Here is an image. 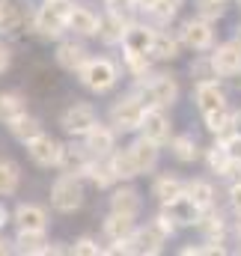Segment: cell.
Segmentation results:
<instances>
[{"mask_svg":"<svg viewBox=\"0 0 241 256\" xmlns=\"http://www.w3.org/2000/svg\"><path fill=\"white\" fill-rule=\"evenodd\" d=\"M104 232L110 242H128L134 236V218L131 214H120V212H110V218L104 220Z\"/></svg>","mask_w":241,"mask_h":256,"instance_id":"ffe728a7","label":"cell"},{"mask_svg":"<svg viewBox=\"0 0 241 256\" xmlns=\"http://www.w3.org/2000/svg\"><path fill=\"white\" fill-rule=\"evenodd\" d=\"M6 220H9V212H6V208H3V206H0V226H3V224H6Z\"/></svg>","mask_w":241,"mask_h":256,"instance_id":"f6af8a7d","label":"cell"},{"mask_svg":"<svg viewBox=\"0 0 241 256\" xmlns=\"http://www.w3.org/2000/svg\"><path fill=\"white\" fill-rule=\"evenodd\" d=\"M212 66H214V74H224V78L241 74V45L238 42L218 45L212 54Z\"/></svg>","mask_w":241,"mask_h":256,"instance_id":"ba28073f","label":"cell"},{"mask_svg":"<svg viewBox=\"0 0 241 256\" xmlns=\"http://www.w3.org/2000/svg\"><path fill=\"white\" fill-rule=\"evenodd\" d=\"M196 226L202 230V236L208 238V242H220L224 238V220H220V214H200V220H196Z\"/></svg>","mask_w":241,"mask_h":256,"instance_id":"e575fe53","label":"cell"},{"mask_svg":"<svg viewBox=\"0 0 241 256\" xmlns=\"http://www.w3.org/2000/svg\"><path fill=\"white\" fill-rule=\"evenodd\" d=\"M18 185H21V167L9 158H0V196L15 194Z\"/></svg>","mask_w":241,"mask_h":256,"instance_id":"484cf974","label":"cell"},{"mask_svg":"<svg viewBox=\"0 0 241 256\" xmlns=\"http://www.w3.org/2000/svg\"><path fill=\"white\" fill-rule=\"evenodd\" d=\"M236 42H238V45H241V24H238V27H236Z\"/></svg>","mask_w":241,"mask_h":256,"instance_id":"7dc6e473","label":"cell"},{"mask_svg":"<svg viewBox=\"0 0 241 256\" xmlns=\"http://www.w3.org/2000/svg\"><path fill=\"white\" fill-rule=\"evenodd\" d=\"M230 202H232V208L241 214V182L232 185V191H230Z\"/></svg>","mask_w":241,"mask_h":256,"instance_id":"7bdbcfd3","label":"cell"},{"mask_svg":"<svg viewBox=\"0 0 241 256\" xmlns=\"http://www.w3.org/2000/svg\"><path fill=\"white\" fill-rule=\"evenodd\" d=\"M194 102H196V108L202 114H212V110L226 108V96H224V90L214 80H200L196 84V92H194Z\"/></svg>","mask_w":241,"mask_h":256,"instance_id":"7c38bea8","label":"cell"},{"mask_svg":"<svg viewBox=\"0 0 241 256\" xmlns=\"http://www.w3.org/2000/svg\"><path fill=\"white\" fill-rule=\"evenodd\" d=\"M212 39H214V33H212V24H208L206 18H190V21H184V27H182V42H184L188 48L206 51V48H212Z\"/></svg>","mask_w":241,"mask_h":256,"instance_id":"9c48e42d","label":"cell"},{"mask_svg":"<svg viewBox=\"0 0 241 256\" xmlns=\"http://www.w3.org/2000/svg\"><path fill=\"white\" fill-rule=\"evenodd\" d=\"M27 155L39 164V167H57L62 155V146L51 134H36L33 140H27Z\"/></svg>","mask_w":241,"mask_h":256,"instance_id":"8992f818","label":"cell"},{"mask_svg":"<svg viewBox=\"0 0 241 256\" xmlns=\"http://www.w3.org/2000/svg\"><path fill=\"white\" fill-rule=\"evenodd\" d=\"M72 0H45L36 12V30L42 36H60L68 27V15H72Z\"/></svg>","mask_w":241,"mask_h":256,"instance_id":"6da1fadb","label":"cell"},{"mask_svg":"<svg viewBox=\"0 0 241 256\" xmlns=\"http://www.w3.org/2000/svg\"><path fill=\"white\" fill-rule=\"evenodd\" d=\"M15 224L21 230H45L48 226V212L42 206H33V202H21L15 208Z\"/></svg>","mask_w":241,"mask_h":256,"instance_id":"2e32d148","label":"cell"},{"mask_svg":"<svg viewBox=\"0 0 241 256\" xmlns=\"http://www.w3.org/2000/svg\"><path fill=\"white\" fill-rule=\"evenodd\" d=\"M9 63H12V54H9V48H6V45L0 42V74H3L6 68H9Z\"/></svg>","mask_w":241,"mask_h":256,"instance_id":"ee69618b","label":"cell"},{"mask_svg":"<svg viewBox=\"0 0 241 256\" xmlns=\"http://www.w3.org/2000/svg\"><path fill=\"white\" fill-rule=\"evenodd\" d=\"M190 72H194V74H196L200 80H208V78L214 74V66H212V57H208V60H202V63H194V66H190Z\"/></svg>","mask_w":241,"mask_h":256,"instance_id":"b9f144b4","label":"cell"},{"mask_svg":"<svg viewBox=\"0 0 241 256\" xmlns=\"http://www.w3.org/2000/svg\"><path fill=\"white\" fill-rule=\"evenodd\" d=\"M86 155H90V152H86V146H84V149H66V146H62V155H60L62 173H72V176L86 173V170H90V164H92Z\"/></svg>","mask_w":241,"mask_h":256,"instance_id":"d4e9b609","label":"cell"},{"mask_svg":"<svg viewBox=\"0 0 241 256\" xmlns=\"http://www.w3.org/2000/svg\"><path fill=\"white\" fill-rule=\"evenodd\" d=\"M78 74H80V84H84L86 90H92V92H108V90H114L116 80H120L116 66L110 63V60H104V57L86 60Z\"/></svg>","mask_w":241,"mask_h":256,"instance_id":"7a4b0ae2","label":"cell"},{"mask_svg":"<svg viewBox=\"0 0 241 256\" xmlns=\"http://www.w3.org/2000/svg\"><path fill=\"white\" fill-rule=\"evenodd\" d=\"M206 126H208V131L212 134H218V137H230V134H236L238 131V120L226 110V108H220V110H212V114H206Z\"/></svg>","mask_w":241,"mask_h":256,"instance_id":"7402d4cb","label":"cell"},{"mask_svg":"<svg viewBox=\"0 0 241 256\" xmlns=\"http://www.w3.org/2000/svg\"><path fill=\"white\" fill-rule=\"evenodd\" d=\"M152 39H155V30H149V27H128L125 30V39H122V45H125V51H134V54H149L152 51Z\"/></svg>","mask_w":241,"mask_h":256,"instance_id":"ac0fdd59","label":"cell"},{"mask_svg":"<svg viewBox=\"0 0 241 256\" xmlns=\"http://www.w3.org/2000/svg\"><path fill=\"white\" fill-rule=\"evenodd\" d=\"M51 202H54L57 212H66V214L78 212L84 206V185L78 182V176H72V173L60 176L51 188Z\"/></svg>","mask_w":241,"mask_h":256,"instance_id":"3957f363","label":"cell"},{"mask_svg":"<svg viewBox=\"0 0 241 256\" xmlns=\"http://www.w3.org/2000/svg\"><path fill=\"white\" fill-rule=\"evenodd\" d=\"M224 146H226V152H230V158H232V161H241V131L230 134V137L224 140Z\"/></svg>","mask_w":241,"mask_h":256,"instance_id":"60d3db41","label":"cell"},{"mask_svg":"<svg viewBox=\"0 0 241 256\" xmlns=\"http://www.w3.org/2000/svg\"><path fill=\"white\" fill-rule=\"evenodd\" d=\"M90 179L98 185V188H108V185H114L120 176H116V170H114V161H98V164H90Z\"/></svg>","mask_w":241,"mask_h":256,"instance_id":"1f68e13d","label":"cell"},{"mask_svg":"<svg viewBox=\"0 0 241 256\" xmlns=\"http://www.w3.org/2000/svg\"><path fill=\"white\" fill-rule=\"evenodd\" d=\"M164 212L170 214L173 224H179V226H190V224L200 220V212H202V208H200L188 194H182V196H176L173 202H164Z\"/></svg>","mask_w":241,"mask_h":256,"instance_id":"8fae6325","label":"cell"},{"mask_svg":"<svg viewBox=\"0 0 241 256\" xmlns=\"http://www.w3.org/2000/svg\"><path fill=\"white\" fill-rule=\"evenodd\" d=\"M143 137L146 140H152V143H164V140H170V120L164 116V110L161 108H152V110H146V116H143Z\"/></svg>","mask_w":241,"mask_h":256,"instance_id":"4fadbf2b","label":"cell"},{"mask_svg":"<svg viewBox=\"0 0 241 256\" xmlns=\"http://www.w3.org/2000/svg\"><path fill=\"white\" fill-rule=\"evenodd\" d=\"M167 3H170V6H176V9L182 6V0H167Z\"/></svg>","mask_w":241,"mask_h":256,"instance_id":"c3c4849f","label":"cell"},{"mask_svg":"<svg viewBox=\"0 0 241 256\" xmlns=\"http://www.w3.org/2000/svg\"><path fill=\"white\" fill-rule=\"evenodd\" d=\"M9 126V134L12 137H18V140H33L36 134H42V126H39V120L36 116H30V114H21L18 120H12V122H6Z\"/></svg>","mask_w":241,"mask_h":256,"instance_id":"4316f807","label":"cell"},{"mask_svg":"<svg viewBox=\"0 0 241 256\" xmlns=\"http://www.w3.org/2000/svg\"><path fill=\"white\" fill-rule=\"evenodd\" d=\"M164 238H167V232L158 224L143 226V230H134V236L128 238V254H161Z\"/></svg>","mask_w":241,"mask_h":256,"instance_id":"52a82bcc","label":"cell"},{"mask_svg":"<svg viewBox=\"0 0 241 256\" xmlns=\"http://www.w3.org/2000/svg\"><path fill=\"white\" fill-rule=\"evenodd\" d=\"M143 116H146V108H143V102L134 98V96L120 98V102L110 108V122H114L116 131H134V128H140Z\"/></svg>","mask_w":241,"mask_h":256,"instance_id":"5b68a950","label":"cell"},{"mask_svg":"<svg viewBox=\"0 0 241 256\" xmlns=\"http://www.w3.org/2000/svg\"><path fill=\"white\" fill-rule=\"evenodd\" d=\"M72 254H80V256H98L102 254V248L92 242V238H78L74 242V248H72Z\"/></svg>","mask_w":241,"mask_h":256,"instance_id":"ab89813d","label":"cell"},{"mask_svg":"<svg viewBox=\"0 0 241 256\" xmlns=\"http://www.w3.org/2000/svg\"><path fill=\"white\" fill-rule=\"evenodd\" d=\"M84 143H86V152H90V155H98V158H104V155H110V152H114V143H116V137H114V128L98 126V122H96V126L84 134Z\"/></svg>","mask_w":241,"mask_h":256,"instance_id":"5bb4252c","label":"cell"},{"mask_svg":"<svg viewBox=\"0 0 241 256\" xmlns=\"http://www.w3.org/2000/svg\"><path fill=\"white\" fill-rule=\"evenodd\" d=\"M125 30H128V21L122 18L116 9H110L104 18H98V36L108 42V45H116L125 39Z\"/></svg>","mask_w":241,"mask_h":256,"instance_id":"9a60e30c","label":"cell"},{"mask_svg":"<svg viewBox=\"0 0 241 256\" xmlns=\"http://www.w3.org/2000/svg\"><path fill=\"white\" fill-rule=\"evenodd\" d=\"M230 164H232V158H230V152H226V146H224V143H220V146H214V149H208V167H212V173L226 176Z\"/></svg>","mask_w":241,"mask_h":256,"instance_id":"d590c367","label":"cell"},{"mask_svg":"<svg viewBox=\"0 0 241 256\" xmlns=\"http://www.w3.org/2000/svg\"><path fill=\"white\" fill-rule=\"evenodd\" d=\"M0 254H9V244H6L3 238H0Z\"/></svg>","mask_w":241,"mask_h":256,"instance_id":"bcb514c9","label":"cell"},{"mask_svg":"<svg viewBox=\"0 0 241 256\" xmlns=\"http://www.w3.org/2000/svg\"><path fill=\"white\" fill-rule=\"evenodd\" d=\"M184 194H188L200 208H208V206H212V200H214L212 185H208V182H200V179H196V182H188V185H184Z\"/></svg>","mask_w":241,"mask_h":256,"instance_id":"836d02e7","label":"cell"},{"mask_svg":"<svg viewBox=\"0 0 241 256\" xmlns=\"http://www.w3.org/2000/svg\"><path fill=\"white\" fill-rule=\"evenodd\" d=\"M226 9V0H196V15L212 21V18H220Z\"/></svg>","mask_w":241,"mask_h":256,"instance_id":"74e56055","label":"cell"},{"mask_svg":"<svg viewBox=\"0 0 241 256\" xmlns=\"http://www.w3.org/2000/svg\"><path fill=\"white\" fill-rule=\"evenodd\" d=\"M15 244H18L21 254H57L54 248H48L45 230H21Z\"/></svg>","mask_w":241,"mask_h":256,"instance_id":"d6986e66","label":"cell"},{"mask_svg":"<svg viewBox=\"0 0 241 256\" xmlns=\"http://www.w3.org/2000/svg\"><path fill=\"white\" fill-rule=\"evenodd\" d=\"M238 6H241V0H238Z\"/></svg>","mask_w":241,"mask_h":256,"instance_id":"f907efd6","label":"cell"},{"mask_svg":"<svg viewBox=\"0 0 241 256\" xmlns=\"http://www.w3.org/2000/svg\"><path fill=\"white\" fill-rule=\"evenodd\" d=\"M152 194H155L161 202H173L176 196H182V194H184V185H182L179 179H173V176H161V179L155 182Z\"/></svg>","mask_w":241,"mask_h":256,"instance_id":"4dcf8cb0","label":"cell"},{"mask_svg":"<svg viewBox=\"0 0 241 256\" xmlns=\"http://www.w3.org/2000/svg\"><path fill=\"white\" fill-rule=\"evenodd\" d=\"M68 27H72L78 36H96V33H98V18H96L90 9H84V6H74L72 15H68Z\"/></svg>","mask_w":241,"mask_h":256,"instance_id":"603a6c76","label":"cell"},{"mask_svg":"<svg viewBox=\"0 0 241 256\" xmlns=\"http://www.w3.org/2000/svg\"><path fill=\"white\" fill-rule=\"evenodd\" d=\"M131 155H134V161H137V170H140V173H149V170H155V164H158V143L140 137V140L131 146Z\"/></svg>","mask_w":241,"mask_h":256,"instance_id":"44dd1931","label":"cell"},{"mask_svg":"<svg viewBox=\"0 0 241 256\" xmlns=\"http://www.w3.org/2000/svg\"><path fill=\"white\" fill-rule=\"evenodd\" d=\"M110 161H114V170H116V176H120V179H134V176H140V170H137V161H134L131 149L116 152Z\"/></svg>","mask_w":241,"mask_h":256,"instance_id":"d6a6232c","label":"cell"},{"mask_svg":"<svg viewBox=\"0 0 241 256\" xmlns=\"http://www.w3.org/2000/svg\"><path fill=\"white\" fill-rule=\"evenodd\" d=\"M238 248H241V224H238Z\"/></svg>","mask_w":241,"mask_h":256,"instance_id":"681fc988","label":"cell"},{"mask_svg":"<svg viewBox=\"0 0 241 256\" xmlns=\"http://www.w3.org/2000/svg\"><path fill=\"white\" fill-rule=\"evenodd\" d=\"M125 60H128V66H131V72H134V74H146V72H149V60H146V54L125 51Z\"/></svg>","mask_w":241,"mask_h":256,"instance_id":"f35d334b","label":"cell"},{"mask_svg":"<svg viewBox=\"0 0 241 256\" xmlns=\"http://www.w3.org/2000/svg\"><path fill=\"white\" fill-rule=\"evenodd\" d=\"M140 206H143V200H140V194L134 191V188H120V191L110 196V208L120 212V214H131V218H137Z\"/></svg>","mask_w":241,"mask_h":256,"instance_id":"cb8c5ba5","label":"cell"},{"mask_svg":"<svg viewBox=\"0 0 241 256\" xmlns=\"http://www.w3.org/2000/svg\"><path fill=\"white\" fill-rule=\"evenodd\" d=\"M86 60H90L86 57V48L78 45V42H62L60 48H57V66L66 68V72H80Z\"/></svg>","mask_w":241,"mask_h":256,"instance_id":"e0dca14e","label":"cell"},{"mask_svg":"<svg viewBox=\"0 0 241 256\" xmlns=\"http://www.w3.org/2000/svg\"><path fill=\"white\" fill-rule=\"evenodd\" d=\"M155 60H176L179 57V42L167 33H155L152 39V51H149Z\"/></svg>","mask_w":241,"mask_h":256,"instance_id":"f546056e","label":"cell"},{"mask_svg":"<svg viewBox=\"0 0 241 256\" xmlns=\"http://www.w3.org/2000/svg\"><path fill=\"white\" fill-rule=\"evenodd\" d=\"M60 122L68 134H80V137H84L98 120H96V110H92L90 104H72V108H66V114H62Z\"/></svg>","mask_w":241,"mask_h":256,"instance_id":"30bf717a","label":"cell"},{"mask_svg":"<svg viewBox=\"0 0 241 256\" xmlns=\"http://www.w3.org/2000/svg\"><path fill=\"white\" fill-rule=\"evenodd\" d=\"M21 114H27V104L18 92H0V120L3 122H12L18 120Z\"/></svg>","mask_w":241,"mask_h":256,"instance_id":"f1b7e54d","label":"cell"},{"mask_svg":"<svg viewBox=\"0 0 241 256\" xmlns=\"http://www.w3.org/2000/svg\"><path fill=\"white\" fill-rule=\"evenodd\" d=\"M24 21V12L18 6V0H0V30L3 33H15Z\"/></svg>","mask_w":241,"mask_h":256,"instance_id":"83f0119b","label":"cell"},{"mask_svg":"<svg viewBox=\"0 0 241 256\" xmlns=\"http://www.w3.org/2000/svg\"><path fill=\"white\" fill-rule=\"evenodd\" d=\"M179 98V84H176V78H170V74H158V78H152L146 86H143V102L146 104H152V108H170L173 102Z\"/></svg>","mask_w":241,"mask_h":256,"instance_id":"277c9868","label":"cell"},{"mask_svg":"<svg viewBox=\"0 0 241 256\" xmlns=\"http://www.w3.org/2000/svg\"><path fill=\"white\" fill-rule=\"evenodd\" d=\"M170 149H173V155L179 158V161H194L196 158V140L194 137H176L173 143H170Z\"/></svg>","mask_w":241,"mask_h":256,"instance_id":"8d00e7d4","label":"cell"}]
</instances>
